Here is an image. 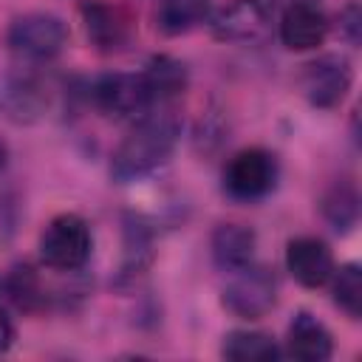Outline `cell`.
I'll use <instances>...</instances> for the list:
<instances>
[{
  "mask_svg": "<svg viewBox=\"0 0 362 362\" xmlns=\"http://www.w3.org/2000/svg\"><path fill=\"white\" fill-rule=\"evenodd\" d=\"M11 345H14V322H11V317L0 308V354H6Z\"/></svg>",
  "mask_w": 362,
  "mask_h": 362,
  "instance_id": "cell-23",
  "label": "cell"
},
{
  "mask_svg": "<svg viewBox=\"0 0 362 362\" xmlns=\"http://www.w3.org/2000/svg\"><path fill=\"white\" fill-rule=\"evenodd\" d=\"M6 212H8V206H3V201H0V240L6 238V232H11V218Z\"/></svg>",
  "mask_w": 362,
  "mask_h": 362,
  "instance_id": "cell-24",
  "label": "cell"
},
{
  "mask_svg": "<svg viewBox=\"0 0 362 362\" xmlns=\"http://www.w3.org/2000/svg\"><path fill=\"white\" fill-rule=\"evenodd\" d=\"M269 8L263 0H232L212 17V37L221 42H255L269 31Z\"/></svg>",
  "mask_w": 362,
  "mask_h": 362,
  "instance_id": "cell-10",
  "label": "cell"
},
{
  "mask_svg": "<svg viewBox=\"0 0 362 362\" xmlns=\"http://www.w3.org/2000/svg\"><path fill=\"white\" fill-rule=\"evenodd\" d=\"M277 158L263 147H246L235 153L223 170V187L238 201L266 198L277 184Z\"/></svg>",
  "mask_w": 362,
  "mask_h": 362,
  "instance_id": "cell-4",
  "label": "cell"
},
{
  "mask_svg": "<svg viewBox=\"0 0 362 362\" xmlns=\"http://www.w3.org/2000/svg\"><path fill=\"white\" fill-rule=\"evenodd\" d=\"M178 133H181V122L167 105L144 110L139 122L130 127V133L122 139V144L116 147L110 161V175L122 184L150 175L173 156Z\"/></svg>",
  "mask_w": 362,
  "mask_h": 362,
  "instance_id": "cell-1",
  "label": "cell"
},
{
  "mask_svg": "<svg viewBox=\"0 0 362 362\" xmlns=\"http://www.w3.org/2000/svg\"><path fill=\"white\" fill-rule=\"evenodd\" d=\"M48 107V88L23 71H11L0 76V116L14 124L37 122Z\"/></svg>",
  "mask_w": 362,
  "mask_h": 362,
  "instance_id": "cell-8",
  "label": "cell"
},
{
  "mask_svg": "<svg viewBox=\"0 0 362 362\" xmlns=\"http://www.w3.org/2000/svg\"><path fill=\"white\" fill-rule=\"evenodd\" d=\"M286 269L305 288H320L334 274V255L320 238H294L286 246Z\"/></svg>",
  "mask_w": 362,
  "mask_h": 362,
  "instance_id": "cell-11",
  "label": "cell"
},
{
  "mask_svg": "<svg viewBox=\"0 0 362 362\" xmlns=\"http://www.w3.org/2000/svg\"><path fill=\"white\" fill-rule=\"evenodd\" d=\"M221 354L232 362H272L280 356V348L274 337L263 331H232L223 337Z\"/></svg>",
  "mask_w": 362,
  "mask_h": 362,
  "instance_id": "cell-16",
  "label": "cell"
},
{
  "mask_svg": "<svg viewBox=\"0 0 362 362\" xmlns=\"http://www.w3.org/2000/svg\"><path fill=\"white\" fill-rule=\"evenodd\" d=\"M277 303V277L266 266H243L232 272L223 288V305L240 320H260Z\"/></svg>",
  "mask_w": 362,
  "mask_h": 362,
  "instance_id": "cell-5",
  "label": "cell"
},
{
  "mask_svg": "<svg viewBox=\"0 0 362 362\" xmlns=\"http://www.w3.org/2000/svg\"><path fill=\"white\" fill-rule=\"evenodd\" d=\"M206 11H209V0H158L156 23L164 34L178 37L192 31L198 23H204Z\"/></svg>",
  "mask_w": 362,
  "mask_h": 362,
  "instance_id": "cell-17",
  "label": "cell"
},
{
  "mask_svg": "<svg viewBox=\"0 0 362 362\" xmlns=\"http://www.w3.org/2000/svg\"><path fill=\"white\" fill-rule=\"evenodd\" d=\"M339 34L356 45L359 42V34H362V14H359V6L356 3H348L342 11H339Z\"/></svg>",
  "mask_w": 362,
  "mask_h": 362,
  "instance_id": "cell-22",
  "label": "cell"
},
{
  "mask_svg": "<svg viewBox=\"0 0 362 362\" xmlns=\"http://www.w3.org/2000/svg\"><path fill=\"white\" fill-rule=\"evenodd\" d=\"M141 76V85H144V93H147V102L150 107H158V105H167L170 99L181 96L184 88H187V68L184 62H178L175 57H153L144 71H139Z\"/></svg>",
  "mask_w": 362,
  "mask_h": 362,
  "instance_id": "cell-14",
  "label": "cell"
},
{
  "mask_svg": "<svg viewBox=\"0 0 362 362\" xmlns=\"http://www.w3.org/2000/svg\"><path fill=\"white\" fill-rule=\"evenodd\" d=\"M6 291L20 311H37L45 305V288L31 266H14L6 277Z\"/></svg>",
  "mask_w": 362,
  "mask_h": 362,
  "instance_id": "cell-20",
  "label": "cell"
},
{
  "mask_svg": "<svg viewBox=\"0 0 362 362\" xmlns=\"http://www.w3.org/2000/svg\"><path fill=\"white\" fill-rule=\"evenodd\" d=\"M274 6H280V8H286V6H294V3H317V0H272Z\"/></svg>",
  "mask_w": 362,
  "mask_h": 362,
  "instance_id": "cell-25",
  "label": "cell"
},
{
  "mask_svg": "<svg viewBox=\"0 0 362 362\" xmlns=\"http://www.w3.org/2000/svg\"><path fill=\"white\" fill-rule=\"evenodd\" d=\"M82 28L88 42L96 51H122L130 37H133V14L122 6V3H110V0H88L82 8Z\"/></svg>",
  "mask_w": 362,
  "mask_h": 362,
  "instance_id": "cell-6",
  "label": "cell"
},
{
  "mask_svg": "<svg viewBox=\"0 0 362 362\" xmlns=\"http://www.w3.org/2000/svg\"><path fill=\"white\" fill-rule=\"evenodd\" d=\"M153 260V235L141 218H127L124 221V263H122V277H136L141 274Z\"/></svg>",
  "mask_w": 362,
  "mask_h": 362,
  "instance_id": "cell-18",
  "label": "cell"
},
{
  "mask_svg": "<svg viewBox=\"0 0 362 362\" xmlns=\"http://www.w3.org/2000/svg\"><path fill=\"white\" fill-rule=\"evenodd\" d=\"M93 249L90 226L74 212H62L40 235V260L54 272H76L88 263Z\"/></svg>",
  "mask_w": 362,
  "mask_h": 362,
  "instance_id": "cell-2",
  "label": "cell"
},
{
  "mask_svg": "<svg viewBox=\"0 0 362 362\" xmlns=\"http://www.w3.org/2000/svg\"><path fill=\"white\" fill-rule=\"evenodd\" d=\"M334 303L351 317L356 320L362 314V272L356 263H345L339 269H334Z\"/></svg>",
  "mask_w": 362,
  "mask_h": 362,
  "instance_id": "cell-21",
  "label": "cell"
},
{
  "mask_svg": "<svg viewBox=\"0 0 362 362\" xmlns=\"http://www.w3.org/2000/svg\"><path fill=\"white\" fill-rule=\"evenodd\" d=\"M255 255V232L243 223H221L212 232V257L221 269L238 272L252 263Z\"/></svg>",
  "mask_w": 362,
  "mask_h": 362,
  "instance_id": "cell-15",
  "label": "cell"
},
{
  "mask_svg": "<svg viewBox=\"0 0 362 362\" xmlns=\"http://www.w3.org/2000/svg\"><path fill=\"white\" fill-rule=\"evenodd\" d=\"M322 215L337 232H348L359 218V195L351 184H337L322 198Z\"/></svg>",
  "mask_w": 362,
  "mask_h": 362,
  "instance_id": "cell-19",
  "label": "cell"
},
{
  "mask_svg": "<svg viewBox=\"0 0 362 362\" xmlns=\"http://www.w3.org/2000/svg\"><path fill=\"white\" fill-rule=\"evenodd\" d=\"M6 42L8 48L31 62H48L54 57L62 54V48L68 45V25L57 17V14H45V11H31L17 17L8 31H6Z\"/></svg>",
  "mask_w": 362,
  "mask_h": 362,
  "instance_id": "cell-3",
  "label": "cell"
},
{
  "mask_svg": "<svg viewBox=\"0 0 362 362\" xmlns=\"http://www.w3.org/2000/svg\"><path fill=\"white\" fill-rule=\"evenodd\" d=\"M288 354L303 362H325L334 354V339L331 331L308 311H297L294 320L288 322Z\"/></svg>",
  "mask_w": 362,
  "mask_h": 362,
  "instance_id": "cell-13",
  "label": "cell"
},
{
  "mask_svg": "<svg viewBox=\"0 0 362 362\" xmlns=\"http://www.w3.org/2000/svg\"><path fill=\"white\" fill-rule=\"evenodd\" d=\"M328 34V17L317 8V3H294L283 8L280 17V40L291 51H311L322 45Z\"/></svg>",
  "mask_w": 362,
  "mask_h": 362,
  "instance_id": "cell-12",
  "label": "cell"
},
{
  "mask_svg": "<svg viewBox=\"0 0 362 362\" xmlns=\"http://www.w3.org/2000/svg\"><path fill=\"white\" fill-rule=\"evenodd\" d=\"M90 99L96 105V110H102L105 116L113 119H127V116H141L144 110H150L144 85L139 74H105L93 82L90 88Z\"/></svg>",
  "mask_w": 362,
  "mask_h": 362,
  "instance_id": "cell-9",
  "label": "cell"
},
{
  "mask_svg": "<svg viewBox=\"0 0 362 362\" xmlns=\"http://www.w3.org/2000/svg\"><path fill=\"white\" fill-rule=\"evenodd\" d=\"M351 79H354L351 62L345 57L328 54V57H320L303 68L300 88L314 107L328 110L345 99V93L351 90Z\"/></svg>",
  "mask_w": 362,
  "mask_h": 362,
  "instance_id": "cell-7",
  "label": "cell"
},
{
  "mask_svg": "<svg viewBox=\"0 0 362 362\" xmlns=\"http://www.w3.org/2000/svg\"><path fill=\"white\" fill-rule=\"evenodd\" d=\"M6 156H8V153H6V144H3V141H0V170H3V167H6Z\"/></svg>",
  "mask_w": 362,
  "mask_h": 362,
  "instance_id": "cell-26",
  "label": "cell"
}]
</instances>
